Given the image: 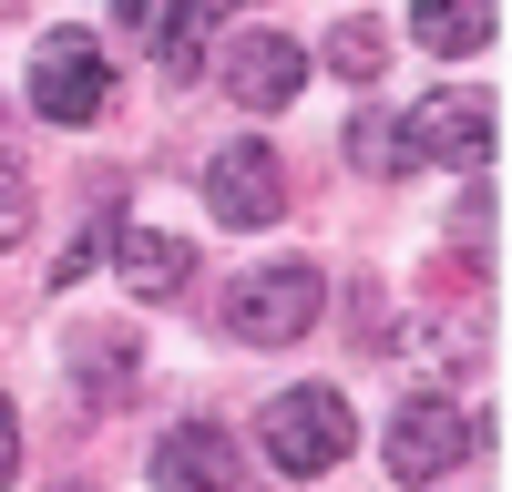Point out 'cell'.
Wrapping results in <instances>:
<instances>
[{
	"label": "cell",
	"instance_id": "obj_10",
	"mask_svg": "<svg viewBox=\"0 0 512 492\" xmlns=\"http://www.w3.org/2000/svg\"><path fill=\"white\" fill-rule=\"evenodd\" d=\"M205 21H216L205 0H113V31L144 41L164 72H195V62H205Z\"/></svg>",
	"mask_w": 512,
	"mask_h": 492
},
{
	"label": "cell",
	"instance_id": "obj_11",
	"mask_svg": "<svg viewBox=\"0 0 512 492\" xmlns=\"http://www.w3.org/2000/svg\"><path fill=\"white\" fill-rule=\"evenodd\" d=\"M113 277L134 287V298H175V287L195 277V246L175 226H123L113 236Z\"/></svg>",
	"mask_w": 512,
	"mask_h": 492
},
{
	"label": "cell",
	"instance_id": "obj_4",
	"mask_svg": "<svg viewBox=\"0 0 512 492\" xmlns=\"http://www.w3.org/2000/svg\"><path fill=\"white\" fill-rule=\"evenodd\" d=\"M216 82H226L236 113H287L297 93H308V52H297L287 31H267V21H246V31H226Z\"/></svg>",
	"mask_w": 512,
	"mask_h": 492
},
{
	"label": "cell",
	"instance_id": "obj_12",
	"mask_svg": "<svg viewBox=\"0 0 512 492\" xmlns=\"http://www.w3.org/2000/svg\"><path fill=\"white\" fill-rule=\"evenodd\" d=\"M492 31H502V0H410V41L441 62H472Z\"/></svg>",
	"mask_w": 512,
	"mask_h": 492
},
{
	"label": "cell",
	"instance_id": "obj_16",
	"mask_svg": "<svg viewBox=\"0 0 512 492\" xmlns=\"http://www.w3.org/2000/svg\"><path fill=\"white\" fill-rule=\"evenodd\" d=\"M31 216H41V205H31L21 154H0V246H21V236H31Z\"/></svg>",
	"mask_w": 512,
	"mask_h": 492
},
{
	"label": "cell",
	"instance_id": "obj_14",
	"mask_svg": "<svg viewBox=\"0 0 512 492\" xmlns=\"http://www.w3.org/2000/svg\"><path fill=\"white\" fill-rule=\"evenodd\" d=\"M349 164H359V175H410V134H400V113H359V123H349Z\"/></svg>",
	"mask_w": 512,
	"mask_h": 492
},
{
	"label": "cell",
	"instance_id": "obj_13",
	"mask_svg": "<svg viewBox=\"0 0 512 492\" xmlns=\"http://www.w3.org/2000/svg\"><path fill=\"white\" fill-rule=\"evenodd\" d=\"M492 246H502V195L472 175V185H461V216H451V257L461 267H492Z\"/></svg>",
	"mask_w": 512,
	"mask_h": 492
},
{
	"label": "cell",
	"instance_id": "obj_15",
	"mask_svg": "<svg viewBox=\"0 0 512 492\" xmlns=\"http://www.w3.org/2000/svg\"><path fill=\"white\" fill-rule=\"evenodd\" d=\"M379 62H390V31L379 21H338L328 31V72L338 82H379Z\"/></svg>",
	"mask_w": 512,
	"mask_h": 492
},
{
	"label": "cell",
	"instance_id": "obj_8",
	"mask_svg": "<svg viewBox=\"0 0 512 492\" xmlns=\"http://www.w3.org/2000/svg\"><path fill=\"white\" fill-rule=\"evenodd\" d=\"M62 369H72L82 410H123V390H134V369H144V328H103V318H82L72 339H62Z\"/></svg>",
	"mask_w": 512,
	"mask_h": 492
},
{
	"label": "cell",
	"instance_id": "obj_18",
	"mask_svg": "<svg viewBox=\"0 0 512 492\" xmlns=\"http://www.w3.org/2000/svg\"><path fill=\"white\" fill-rule=\"evenodd\" d=\"M205 11H236V0H205Z\"/></svg>",
	"mask_w": 512,
	"mask_h": 492
},
{
	"label": "cell",
	"instance_id": "obj_9",
	"mask_svg": "<svg viewBox=\"0 0 512 492\" xmlns=\"http://www.w3.org/2000/svg\"><path fill=\"white\" fill-rule=\"evenodd\" d=\"M154 492H246V462L216 421H175L154 441Z\"/></svg>",
	"mask_w": 512,
	"mask_h": 492
},
{
	"label": "cell",
	"instance_id": "obj_6",
	"mask_svg": "<svg viewBox=\"0 0 512 492\" xmlns=\"http://www.w3.org/2000/svg\"><path fill=\"white\" fill-rule=\"evenodd\" d=\"M400 134H410L420 164H461V175H482V164H492V103L472 93V82H441V93L410 103Z\"/></svg>",
	"mask_w": 512,
	"mask_h": 492
},
{
	"label": "cell",
	"instance_id": "obj_7",
	"mask_svg": "<svg viewBox=\"0 0 512 492\" xmlns=\"http://www.w3.org/2000/svg\"><path fill=\"white\" fill-rule=\"evenodd\" d=\"M205 205H216V226H277L287 216V164L277 144H216L205 154Z\"/></svg>",
	"mask_w": 512,
	"mask_h": 492
},
{
	"label": "cell",
	"instance_id": "obj_5",
	"mask_svg": "<svg viewBox=\"0 0 512 492\" xmlns=\"http://www.w3.org/2000/svg\"><path fill=\"white\" fill-rule=\"evenodd\" d=\"M461 451H472V431H461V410H451V400H431V390H420L410 410H390V431H379V462H390V482H400V492L451 482Z\"/></svg>",
	"mask_w": 512,
	"mask_h": 492
},
{
	"label": "cell",
	"instance_id": "obj_1",
	"mask_svg": "<svg viewBox=\"0 0 512 492\" xmlns=\"http://www.w3.org/2000/svg\"><path fill=\"white\" fill-rule=\"evenodd\" d=\"M256 441H267L277 472L308 482V472H338V462L359 451V410L338 400L328 380H297V390H277L267 410H256Z\"/></svg>",
	"mask_w": 512,
	"mask_h": 492
},
{
	"label": "cell",
	"instance_id": "obj_17",
	"mask_svg": "<svg viewBox=\"0 0 512 492\" xmlns=\"http://www.w3.org/2000/svg\"><path fill=\"white\" fill-rule=\"evenodd\" d=\"M11 472H21V421H11V400H0V492H11Z\"/></svg>",
	"mask_w": 512,
	"mask_h": 492
},
{
	"label": "cell",
	"instance_id": "obj_2",
	"mask_svg": "<svg viewBox=\"0 0 512 492\" xmlns=\"http://www.w3.org/2000/svg\"><path fill=\"white\" fill-rule=\"evenodd\" d=\"M318 308H328V277H318L308 257H277V267H256V277L226 287V328H236L246 349H287V339H308Z\"/></svg>",
	"mask_w": 512,
	"mask_h": 492
},
{
	"label": "cell",
	"instance_id": "obj_19",
	"mask_svg": "<svg viewBox=\"0 0 512 492\" xmlns=\"http://www.w3.org/2000/svg\"><path fill=\"white\" fill-rule=\"evenodd\" d=\"M62 492H82V482H62Z\"/></svg>",
	"mask_w": 512,
	"mask_h": 492
},
{
	"label": "cell",
	"instance_id": "obj_3",
	"mask_svg": "<svg viewBox=\"0 0 512 492\" xmlns=\"http://www.w3.org/2000/svg\"><path fill=\"white\" fill-rule=\"evenodd\" d=\"M103 103H113V52L93 31H41V52H31V113L62 123V134H82V123H103Z\"/></svg>",
	"mask_w": 512,
	"mask_h": 492
}]
</instances>
